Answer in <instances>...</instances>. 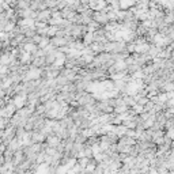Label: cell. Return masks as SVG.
Returning a JSON list of instances; mask_svg holds the SVG:
<instances>
[{"instance_id":"cell-1","label":"cell","mask_w":174,"mask_h":174,"mask_svg":"<svg viewBox=\"0 0 174 174\" xmlns=\"http://www.w3.org/2000/svg\"><path fill=\"white\" fill-rule=\"evenodd\" d=\"M12 102H14V105H15L16 109H22V106H23L24 102H26V98H24V95L19 94V95H16V97L14 98Z\"/></svg>"},{"instance_id":"cell-2","label":"cell","mask_w":174,"mask_h":174,"mask_svg":"<svg viewBox=\"0 0 174 174\" xmlns=\"http://www.w3.org/2000/svg\"><path fill=\"white\" fill-rule=\"evenodd\" d=\"M46 141H48V146L49 147H52V148H53V147H59L60 146V137L59 136H49L48 139H46Z\"/></svg>"},{"instance_id":"cell-3","label":"cell","mask_w":174,"mask_h":174,"mask_svg":"<svg viewBox=\"0 0 174 174\" xmlns=\"http://www.w3.org/2000/svg\"><path fill=\"white\" fill-rule=\"evenodd\" d=\"M92 41H94V35H92V33L87 31V34H84L83 44H84V45H91Z\"/></svg>"},{"instance_id":"cell-4","label":"cell","mask_w":174,"mask_h":174,"mask_svg":"<svg viewBox=\"0 0 174 174\" xmlns=\"http://www.w3.org/2000/svg\"><path fill=\"white\" fill-rule=\"evenodd\" d=\"M30 59H31V57H30V53H27V52H23V54L21 56V64H27Z\"/></svg>"}]
</instances>
